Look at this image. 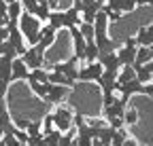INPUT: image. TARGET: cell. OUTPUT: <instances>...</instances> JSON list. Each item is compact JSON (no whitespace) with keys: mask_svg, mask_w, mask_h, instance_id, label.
<instances>
[{"mask_svg":"<svg viewBox=\"0 0 153 146\" xmlns=\"http://www.w3.org/2000/svg\"><path fill=\"white\" fill-rule=\"evenodd\" d=\"M17 23L22 26L19 30H22L26 43H28V45H36V43H38V36H41V26H43L41 19H36V17H34L32 13H28V11H22Z\"/></svg>","mask_w":153,"mask_h":146,"instance_id":"6da1fadb","label":"cell"},{"mask_svg":"<svg viewBox=\"0 0 153 146\" xmlns=\"http://www.w3.org/2000/svg\"><path fill=\"white\" fill-rule=\"evenodd\" d=\"M51 117H53V127H55V129H60V131L72 129V125H74V112H72V108L60 106Z\"/></svg>","mask_w":153,"mask_h":146,"instance_id":"7a4b0ae2","label":"cell"},{"mask_svg":"<svg viewBox=\"0 0 153 146\" xmlns=\"http://www.w3.org/2000/svg\"><path fill=\"white\" fill-rule=\"evenodd\" d=\"M22 57L24 62H26V66L32 70V68H41V66H45V49H41L38 45H32V47H26V51L22 53Z\"/></svg>","mask_w":153,"mask_h":146,"instance_id":"3957f363","label":"cell"},{"mask_svg":"<svg viewBox=\"0 0 153 146\" xmlns=\"http://www.w3.org/2000/svg\"><path fill=\"white\" fill-rule=\"evenodd\" d=\"M136 49H138V43H136V38H134V36L126 38L123 47H119L117 51H115V53H117L119 64H121V66H126V64H134V57H136Z\"/></svg>","mask_w":153,"mask_h":146,"instance_id":"277c9868","label":"cell"},{"mask_svg":"<svg viewBox=\"0 0 153 146\" xmlns=\"http://www.w3.org/2000/svg\"><path fill=\"white\" fill-rule=\"evenodd\" d=\"M11 64L13 59L7 55H0V93L7 95L9 85L13 83V72H11Z\"/></svg>","mask_w":153,"mask_h":146,"instance_id":"5b68a950","label":"cell"},{"mask_svg":"<svg viewBox=\"0 0 153 146\" xmlns=\"http://www.w3.org/2000/svg\"><path fill=\"white\" fill-rule=\"evenodd\" d=\"M115 91H119L121 100L128 102L132 95H136V93H140V91H143V83H138L136 79H130V81H126V83H117V85H115Z\"/></svg>","mask_w":153,"mask_h":146,"instance_id":"8992f818","label":"cell"},{"mask_svg":"<svg viewBox=\"0 0 153 146\" xmlns=\"http://www.w3.org/2000/svg\"><path fill=\"white\" fill-rule=\"evenodd\" d=\"M102 64L96 59V62H87L85 64V68H79V76H76V81H96L100 74H102Z\"/></svg>","mask_w":153,"mask_h":146,"instance_id":"52a82bcc","label":"cell"},{"mask_svg":"<svg viewBox=\"0 0 153 146\" xmlns=\"http://www.w3.org/2000/svg\"><path fill=\"white\" fill-rule=\"evenodd\" d=\"M53 70H57L62 74H66L68 79L76 81V76H79V57H70L68 62H55Z\"/></svg>","mask_w":153,"mask_h":146,"instance_id":"ba28073f","label":"cell"},{"mask_svg":"<svg viewBox=\"0 0 153 146\" xmlns=\"http://www.w3.org/2000/svg\"><path fill=\"white\" fill-rule=\"evenodd\" d=\"M68 89H70V87H66V85H53V83H49L45 102H47V104H60V102L68 95Z\"/></svg>","mask_w":153,"mask_h":146,"instance_id":"9c48e42d","label":"cell"},{"mask_svg":"<svg viewBox=\"0 0 153 146\" xmlns=\"http://www.w3.org/2000/svg\"><path fill=\"white\" fill-rule=\"evenodd\" d=\"M123 110H126V102L119 100V98H115V102H111V104L104 106L102 114H104L106 121H111V119H123Z\"/></svg>","mask_w":153,"mask_h":146,"instance_id":"30bf717a","label":"cell"},{"mask_svg":"<svg viewBox=\"0 0 153 146\" xmlns=\"http://www.w3.org/2000/svg\"><path fill=\"white\" fill-rule=\"evenodd\" d=\"M68 32H70V36H72V47H74V57H79V62L83 59V49H85V38H83V34H81V30H79V26H72V28H68Z\"/></svg>","mask_w":153,"mask_h":146,"instance_id":"8fae6325","label":"cell"},{"mask_svg":"<svg viewBox=\"0 0 153 146\" xmlns=\"http://www.w3.org/2000/svg\"><path fill=\"white\" fill-rule=\"evenodd\" d=\"M98 62L102 64L104 70H113V72H119L121 64L117 59V53L115 51H108V53H98Z\"/></svg>","mask_w":153,"mask_h":146,"instance_id":"7c38bea8","label":"cell"},{"mask_svg":"<svg viewBox=\"0 0 153 146\" xmlns=\"http://www.w3.org/2000/svg\"><path fill=\"white\" fill-rule=\"evenodd\" d=\"M55 34H57V32H55L49 23H47V26H41V36H38V43H36V45L47 51V49L55 43Z\"/></svg>","mask_w":153,"mask_h":146,"instance_id":"4fadbf2b","label":"cell"},{"mask_svg":"<svg viewBox=\"0 0 153 146\" xmlns=\"http://www.w3.org/2000/svg\"><path fill=\"white\" fill-rule=\"evenodd\" d=\"M11 72H13V81H24V79H28V72H30V68L26 66V62L22 59V57H15L13 59V64H11Z\"/></svg>","mask_w":153,"mask_h":146,"instance_id":"5bb4252c","label":"cell"},{"mask_svg":"<svg viewBox=\"0 0 153 146\" xmlns=\"http://www.w3.org/2000/svg\"><path fill=\"white\" fill-rule=\"evenodd\" d=\"M153 59V45H138L136 49V57H134V64L132 66H136V64H145Z\"/></svg>","mask_w":153,"mask_h":146,"instance_id":"9a60e30c","label":"cell"},{"mask_svg":"<svg viewBox=\"0 0 153 146\" xmlns=\"http://www.w3.org/2000/svg\"><path fill=\"white\" fill-rule=\"evenodd\" d=\"M47 81L49 83H53V85H66V87H74V83L76 81H72V79H68L66 74H62V72H57V70H51L49 74H47Z\"/></svg>","mask_w":153,"mask_h":146,"instance_id":"2e32d148","label":"cell"},{"mask_svg":"<svg viewBox=\"0 0 153 146\" xmlns=\"http://www.w3.org/2000/svg\"><path fill=\"white\" fill-rule=\"evenodd\" d=\"M136 43L138 45H153V26H143L136 32Z\"/></svg>","mask_w":153,"mask_h":146,"instance_id":"e0dca14e","label":"cell"},{"mask_svg":"<svg viewBox=\"0 0 153 146\" xmlns=\"http://www.w3.org/2000/svg\"><path fill=\"white\" fill-rule=\"evenodd\" d=\"M64 13V28L68 30V28H72V26H79L83 19H81V13L76 11L74 7L72 9H68V11H62Z\"/></svg>","mask_w":153,"mask_h":146,"instance_id":"ac0fdd59","label":"cell"},{"mask_svg":"<svg viewBox=\"0 0 153 146\" xmlns=\"http://www.w3.org/2000/svg\"><path fill=\"white\" fill-rule=\"evenodd\" d=\"M47 21H49V26L55 30V32H60V30H64V13L62 11H49V17H47Z\"/></svg>","mask_w":153,"mask_h":146,"instance_id":"d6986e66","label":"cell"},{"mask_svg":"<svg viewBox=\"0 0 153 146\" xmlns=\"http://www.w3.org/2000/svg\"><path fill=\"white\" fill-rule=\"evenodd\" d=\"M26 81H28L30 89L34 91V95H36V98H41V100H45L47 89H49V83H41V81H34V79H26Z\"/></svg>","mask_w":153,"mask_h":146,"instance_id":"ffe728a7","label":"cell"},{"mask_svg":"<svg viewBox=\"0 0 153 146\" xmlns=\"http://www.w3.org/2000/svg\"><path fill=\"white\" fill-rule=\"evenodd\" d=\"M98 45H96L94 40H87L85 43V49H83V59L85 62H96L98 59Z\"/></svg>","mask_w":153,"mask_h":146,"instance_id":"44dd1931","label":"cell"},{"mask_svg":"<svg viewBox=\"0 0 153 146\" xmlns=\"http://www.w3.org/2000/svg\"><path fill=\"white\" fill-rule=\"evenodd\" d=\"M24 7L19 0H13V2H7V15H9V19H19V15H22Z\"/></svg>","mask_w":153,"mask_h":146,"instance_id":"7402d4cb","label":"cell"},{"mask_svg":"<svg viewBox=\"0 0 153 146\" xmlns=\"http://www.w3.org/2000/svg\"><path fill=\"white\" fill-rule=\"evenodd\" d=\"M0 55H7V57H11V59H15L19 53H17V49L9 43V40H0Z\"/></svg>","mask_w":153,"mask_h":146,"instance_id":"603a6c76","label":"cell"},{"mask_svg":"<svg viewBox=\"0 0 153 146\" xmlns=\"http://www.w3.org/2000/svg\"><path fill=\"white\" fill-rule=\"evenodd\" d=\"M47 74L49 72L41 66V68H32L30 72H28V79H34V81H41V83H49L47 81Z\"/></svg>","mask_w":153,"mask_h":146,"instance_id":"cb8c5ba5","label":"cell"},{"mask_svg":"<svg viewBox=\"0 0 153 146\" xmlns=\"http://www.w3.org/2000/svg\"><path fill=\"white\" fill-rule=\"evenodd\" d=\"M79 30H81V34H83L85 40H94V23L91 21H81L79 23Z\"/></svg>","mask_w":153,"mask_h":146,"instance_id":"d4e9b609","label":"cell"},{"mask_svg":"<svg viewBox=\"0 0 153 146\" xmlns=\"http://www.w3.org/2000/svg\"><path fill=\"white\" fill-rule=\"evenodd\" d=\"M123 123L126 125H136L138 123V112H136V108H130V110H123Z\"/></svg>","mask_w":153,"mask_h":146,"instance_id":"484cf974","label":"cell"},{"mask_svg":"<svg viewBox=\"0 0 153 146\" xmlns=\"http://www.w3.org/2000/svg\"><path fill=\"white\" fill-rule=\"evenodd\" d=\"M126 131L121 129V127H119V129H115L113 131V138H111V146H123V142H126Z\"/></svg>","mask_w":153,"mask_h":146,"instance_id":"4316f807","label":"cell"},{"mask_svg":"<svg viewBox=\"0 0 153 146\" xmlns=\"http://www.w3.org/2000/svg\"><path fill=\"white\" fill-rule=\"evenodd\" d=\"M119 9L121 13H132L136 9V0H119Z\"/></svg>","mask_w":153,"mask_h":146,"instance_id":"83f0119b","label":"cell"},{"mask_svg":"<svg viewBox=\"0 0 153 146\" xmlns=\"http://www.w3.org/2000/svg\"><path fill=\"white\" fill-rule=\"evenodd\" d=\"M51 129H53V117H51V114H47V117L43 119L41 131H43V134H47V131H51Z\"/></svg>","mask_w":153,"mask_h":146,"instance_id":"f1b7e54d","label":"cell"},{"mask_svg":"<svg viewBox=\"0 0 153 146\" xmlns=\"http://www.w3.org/2000/svg\"><path fill=\"white\" fill-rule=\"evenodd\" d=\"M140 93H145V95H151L153 98V81H149V83H145L143 85V91Z\"/></svg>","mask_w":153,"mask_h":146,"instance_id":"f546056e","label":"cell"},{"mask_svg":"<svg viewBox=\"0 0 153 146\" xmlns=\"http://www.w3.org/2000/svg\"><path fill=\"white\" fill-rule=\"evenodd\" d=\"M7 38H9V28L0 26V40H7Z\"/></svg>","mask_w":153,"mask_h":146,"instance_id":"4dcf8cb0","label":"cell"},{"mask_svg":"<svg viewBox=\"0 0 153 146\" xmlns=\"http://www.w3.org/2000/svg\"><path fill=\"white\" fill-rule=\"evenodd\" d=\"M9 23V15H7V11H0V26H7Z\"/></svg>","mask_w":153,"mask_h":146,"instance_id":"1f68e13d","label":"cell"},{"mask_svg":"<svg viewBox=\"0 0 153 146\" xmlns=\"http://www.w3.org/2000/svg\"><path fill=\"white\" fill-rule=\"evenodd\" d=\"M49 9H57V4H60V0H47Z\"/></svg>","mask_w":153,"mask_h":146,"instance_id":"d6a6232c","label":"cell"},{"mask_svg":"<svg viewBox=\"0 0 153 146\" xmlns=\"http://www.w3.org/2000/svg\"><path fill=\"white\" fill-rule=\"evenodd\" d=\"M145 4H153V0H136V7H145Z\"/></svg>","mask_w":153,"mask_h":146,"instance_id":"836d02e7","label":"cell"},{"mask_svg":"<svg viewBox=\"0 0 153 146\" xmlns=\"http://www.w3.org/2000/svg\"><path fill=\"white\" fill-rule=\"evenodd\" d=\"M2 100H4V95H2V93H0V102H2Z\"/></svg>","mask_w":153,"mask_h":146,"instance_id":"e575fe53","label":"cell"}]
</instances>
